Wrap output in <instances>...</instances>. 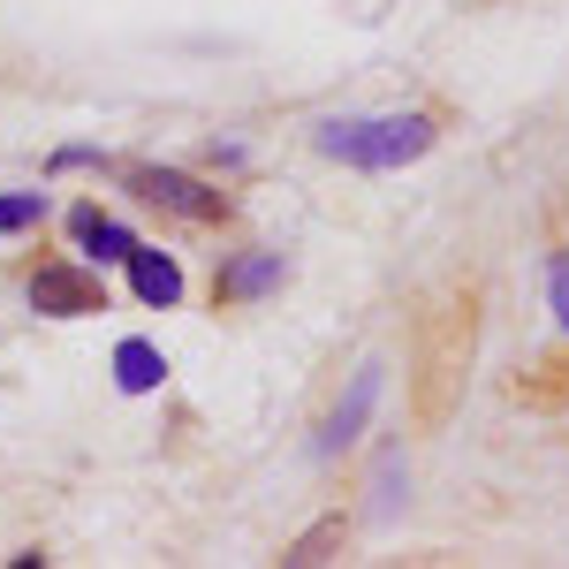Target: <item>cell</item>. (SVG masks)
I'll use <instances>...</instances> for the list:
<instances>
[{
    "instance_id": "obj_12",
    "label": "cell",
    "mask_w": 569,
    "mask_h": 569,
    "mask_svg": "<svg viewBox=\"0 0 569 569\" xmlns=\"http://www.w3.org/2000/svg\"><path fill=\"white\" fill-rule=\"evenodd\" d=\"M547 297H555V319H562V335H569V251L547 266Z\"/></svg>"
},
{
    "instance_id": "obj_9",
    "label": "cell",
    "mask_w": 569,
    "mask_h": 569,
    "mask_svg": "<svg viewBox=\"0 0 569 569\" xmlns=\"http://www.w3.org/2000/svg\"><path fill=\"white\" fill-rule=\"evenodd\" d=\"M114 380H122V395H152L160 388V380H168V365H160V350H152V342H122V350H114Z\"/></svg>"
},
{
    "instance_id": "obj_5",
    "label": "cell",
    "mask_w": 569,
    "mask_h": 569,
    "mask_svg": "<svg viewBox=\"0 0 569 569\" xmlns=\"http://www.w3.org/2000/svg\"><path fill=\"white\" fill-rule=\"evenodd\" d=\"M456 350H471V311H448L433 350V388H426V418H448V380H456Z\"/></svg>"
},
{
    "instance_id": "obj_7",
    "label": "cell",
    "mask_w": 569,
    "mask_h": 569,
    "mask_svg": "<svg viewBox=\"0 0 569 569\" xmlns=\"http://www.w3.org/2000/svg\"><path fill=\"white\" fill-rule=\"evenodd\" d=\"M130 281H137V297H144V305H160V311L182 297V266L168 259V251H144V243L130 251Z\"/></svg>"
},
{
    "instance_id": "obj_2",
    "label": "cell",
    "mask_w": 569,
    "mask_h": 569,
    "mask_svg": "<svg viewBox=\"0 0 569 569\" xmlns=\"http://www.w3.org/2000/svg\"><path fill=\"white\" fill-rule=\"evenodd\" d=\"M130 190L144 206H168V213H182V220H228V198L206 190V182H190V176H176V168H137Z\"/></svg>"
},
{
    "instance_id": "obj_1",
    "label": "cell",
    "mask_w": 569,
    "mask_h": 569,
    "mask_svg": "<svg viewBox=\"0 0 569 569\" xmlns=\"http://www.w3.org/2000/svg\"><path fill=\"white\" fill-rule=\"evenodd\" d=\"M426 144H433V122L426 114H380V122H327L319 130V152L327 160H350V168H372V176L418 160Z\"/></svg>"
},
{
    "instance_id": "obj_8",
    "label": "cell",
    "mask_w": 569,
    "mask_h": 569,
    "mask_svg": "<svg viewBox=\"0 0 569 569\" xmlns=\"http://www.w3.org/2000/svg\"><path fill=\"white\" fill-rule=\"evenodd\" d=\"M77 236H84V251L99 266H114V259H130V251H137V236L122 228V220H99V206H77Z\"/></svg>"
},
{
    "instance_id": "obj_4",
    "label": "cell",
    "mask_w": 569,
    "mask_h": 569,
    "mask_svg": "<svg viewBox=\"0 0 569 569\" xmlns=\"http://www.w3.org/2000/svg\"><path fill=\"white\" fill-rule=\"evenodd\" d=\"M372 402H380V365H365L350 380V395H342V410L327 418V433H319V456H342L357 433H365V418H372Z\"/></svg>"
},
{
    "instance_id": "obj_11",
    "label": "cell",
    "mask_w": 569,
    "mask_h": 569,
    "mask_svg": "<svg viewBox=\"0 0 569 569\" xmlns=\"http://www.w3.org/2000/svg\"><path fill=\"white\" fill-rule=\"evenodd\" d=\"M39 220H46V190H16V198H0V236L39 228Z\"/></svg>"
},
{
    "instance_id": "obj_3",
    "label": "cell",
    "mask_w": 569,
    "mask_h": 569,
    "mask_svg": "<svg viewBox=\"0 0 569 569\" xmlns=\"http://www.w3.org/2000/svg\"><path fill=\"white\" fill-rule=\"evenodd\" d=\"M31 305L39 311H53V319H84V311H107V289H99V281H91L84 266H39V273H31Z\"/></svg>"
},
{
    "instance_id": "obj_6",
    "label": "cell",
    "mask_w": 569,
    "mask_h": 569,
    "mask_svg": "<svg viewBox=\"0 0 569 569\" xmlns=\"http://www.w3.org/2000/svg\"><path fill=\"white\" fill-rule=\"evenodd\" d=\"M273 281H281V251H251V259H236L213 281V297H220V305H243V297H266Z\"/></svg>"
},
{
    "instance_id": "obj_10",
    "label": "cell",
    "mask_w": 569,
    "mask_h": 569,
    "mask_svg": "<svg viewBox=\"0 0 569 569\" xmlns=\"http://www.w3.org/2000/svg\"><path fill=\"white\" fill-rule=\"evenodd\" d=\"M342 539H350V525H342V517H327V525H311L305 539H297V547L281 555V562H289V569H305V562H327V555H335Z\"/></svg>"
}]
</instances>
